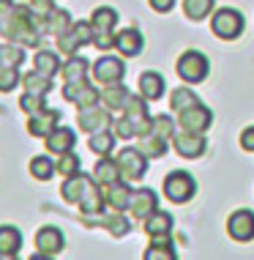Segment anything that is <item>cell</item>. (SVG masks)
<instances>
[{
	"instance_id": "d6986e66",
	"label": "cell",
	"mask_w": 254,
	"mask_h": 260,
	"mask_svg": "<svg viewBox=\"0 0 254 260\" xmlns=\"http://www.w3.org/2000/svg\"><path fill=\"white\" fill-rule=\"evenodd\" d=\"M63 233L58 228H41L36 233V249L41 252L44 257H55L63 252Z\"/></svg>"
},
{
	"instance_id": "603a6c76",
	"label": "cell",
	"mask_w": 254,
	"mask_h": 260,
	"mask_svg": "<svg viewBox=\"0 0 254 260\" xmlns=\"http://www.w3.org/2000/svg\"><path fill=\"white\" fill-rule=\"evenodd\" d=\"M142 224H145V233L151 238H169L172 236V216L167 211H153Z\"/></svg>"
},
{
	"instance_id": "d4e9b609",
	"label": "cell",
	"mask_w": 254,
	"mask_h": 260,
	"mask_svg": "<svg viewBox=\"0 0 254 260\" xmlns=\"http://www.w3.org/2000/svg\"><path fill=\"white\" fill-rule=\"evenodd\" d=\"M93 178L101 184L104 189L118 184L123 178L121 175V167H118V159H110V156H101V161H96V170H93Z\"/></svg>"
},
{
	"instance_id": "60d3db41",
	"label": "cell",
	"mask_w": 254,
	"mask_h": 260,
	"mask_svg": "<svg viewBox=\"0 0 254 260\" xmlns=\"http://www.w3.org/2000/svg\"><path fill=\"white\" fill-rule=\"evenodd\" d=\"M153 135L164 137V140H172L175 137V121L169 115H153V126H151Z\"/></svg>"
},
{
	"instance_id": "2e32d148",
	"label": "cell",
	"mask_w": 254,
	"mask_h": 260,
	"mask_svg": "<svg viewBox=\"0 0 254 260\" xmlns=\"http://www.w3.org/2000/svg\"><path fill=\"white\" fill-rule=\"evenodd\" d=\"M227 233H230V238H235V241H241V244L254 241V214L246 208L235 211L227 219Z\"/></svg>"
},
{
	"instance_id": "ac0fdd59",
	"label": "cell",
	"mask_w": 254,
	"mask_h": 260,
	"mask_svg": "<svg viewBox=\"0 0 254 260\" xmlns=\"http://www.w3.org/2000/svg\"><path fill=\"white\" fill-rule=\"evenodd\" d=\"M58 121H60V112L44 107L41 112H36V115H27V132H30L33 137L44 140V137H49L55 129H58Z\"/></svg>"
},
{
	"instance_id": "5bb4252c",
	"label": "cell",
	"mask_w": 254,
	"mask_h": 260,
	"mask_svg": "<svg viewBox=\"0 0 254 260\" xmlns=\"http://www.w3.org/2000/svg\"><path fill=\"white\" fill-rule=\"evenodd\" d=\"M93 184H96V178H90V175H85V173H74V175H68V178L63 181L60 194H63V200H66V203L80 206L82 198L93 189Z\"/></svg>"
},
{
	"instance_id": "8d00e7d4",
	"label": "cell",
	"mask_w": 254,
	"mask_h": 260,
	"mask_svg": "<svg viewBox=\"0 0 254 260\" xmlns=\"http://www.w3.org/2000/svg\"><path fill=\"white\" fill-rule=\"evenodd\" d=\"M194 104H200V96H197L194 90H189V88H175L172 96H169V107H172L175 112H180L186 107H194Z\"/></svg>"
},
{
	"instance_id": "836d02e7",
	"label": "cell",
	"mask_w": 254,
	"mask_h": 260,
	"mask_svg": "<svg viewBox=\"0 0 254 260\" xmlns=\"http://www.w3.org/2000/svg\"><path fill=\"white\" fill-rule=\"evenodd\" d=\"M88 69H90V63L85 60L82 55H77V58L71 55V60H68V63H63V69H60V72H63V80H66V82H71V80H85V77H88Z\"/></svg>"
},
{
	"instance_id": "e0dca14e",
	"label": "cell",
	"mask_w": 254,
	"mask_h": 260,
	"mask_svg": "<svg viewBox=\"0 0 254 260\" xmlns=\"http://www.w3.org/2000/svg\"><path fill=\"white\" fill-rule=\"evenodd\" d=\"M159 198H156V192L153 189H134V194H131V206H129V214L134 216L137 222H145L148 216L153 214V211H159Z\"/></svg>"
},
{
	"instance_id": "8fae6325",
	"label": "cell",
	"mask_w": 254,
	"mask_h": 260,
	"mask_svg": "<svg viewBox=\"0 0 254 260\" xmlns=\"http://www.w3.org/2000/svg\"><path fill=\"white\" fill-rule=\"evenodd\" d=\"M126 74V63L121 58H115V55H104V58H98L93 63V80L98 85H115V82H121Z\"/></svg>"
},
{
	"instance_id": "3957f363",
	"label": "cell",
	"mask_w": 254,
	"mask_h": 260,
	"mask_svg": "<svg viewBox=\"0 0 254 260\" xmlns=\"http://www.w3.org/2000/svg\"><path fill=\"white\" fill-rule=\"evenodd\" d=\"M90 22H93V30H96V39L93 44L98 50H112L115 47V25H118V11L110 9V6H101V9L93 11V17H90Z\"/></svg>"
},
{
	"instance_id": "ffe728a7",
	"label": "cell",
	"mask_w": 254,
	"mask_h": 260,
	"mask_svg": "<svg viewBox=\"0 0 254 260\" xmlns=\"http://www.w3.org/2000/svg\"><path fill=\"white\" fill-rule=\"evenodd\" d=\"M44 145H47V151H49V153L60 156V153L74 151L77 135H74V129H68V126H58V129H55L49 137H44Z\"/></svg>"
},
{
	"instance_id": "4dcf8cb0",
	"label": "cell",
	"mask_w": 254,
	"mask_h": 260,
	"mask_svg": "<svg viewBox=\"0 0 254 260\" xmlns=\"http://www.w3.org/2000/svg\"><path fill=\"white\" fill-rule=\"evenodd\" d=\"M178 252L172 249L169 238H151V247L145 249V260H175Z\"/></svg>"
},
{
	"instance_id": "ab89813d",
	"label": "cell",
	"mask_w": 254,
	"mask_h": 260,
	"mask_svg": "<svg viewBox=\"0 0 254 260\" xmlns=\"http://www.w3.org/2000/svg\"><path fill=\"white\" fill-rule=\"evenodd\" d=\"M55 170H58V175H63V178H68V175L80 173V156L77 153H60V159L55 161Z\"/></svg>"
},
{
	"instance_id": "7bdbcfd3",
	"label": "cell",
	"mask_w": 254,
	"mask_h": 260,
	"mask_svg": "<svg viewBox=\"0 0 254 260\" xmlns=\"http://www.w3.org/2000/svg\"><path fill=\"white\" fill-rule=\"evenodd\" d=\"M241 148L254 153V126H246V129L241 132Z\"/></svg>"
},
{
	"instance_id": "52a82bcc",
	"label": "cell",
	"mask_w": 254,
	"mask_h": 260,
	"mask_svg": "<svg viewBox=\"0 0 254 260\" xmlns=\"http://www.w3.org/2000/svg\"><path fill=\"white\" fill-rule=\"evenodd\" d=\"M210 30L224 41H235L243 33V14L238 9H219L210 19Z\"/></svg>"
},
{
	"instance_id": "4fadbf2b",
	"label": "cell",
	"mask_w": 254,
	"mask_h": 260,
	"mask_svg": "<svg viewBox=\"0 0 254 260\" xmlns=\"http://www.w3.org/2000/svg\"><path fill=\"white\" fill-rule=\"evenodd\" d=\"M172 148L178 156L183 159H197V156H202L208 148V140L205 135H197V132H175V137H172Z\"/></svg>"
},
{
	"instance_id": "e575fe53",
	"label": "cell",
	"mask_w": 254,
	"mask_h": 260,
	"mask_svg": "<svg viewBox=\"0 0 254 260\" xmlns=\"http://www.w3.org/2000/svg\"><path fill=\"white\" fill-rule=\"evenodd\" d=\"M22 85H25V90H30V93L47 96L49 90H52V77H47V74H41V72H33V74H25L22 77Z\"/></svg>"
},
{
	"instance_id": "ee69618b",
	"label": "cell",
	"mask_w": 254,
	"mask_h": 260,
	"mask_svg": "<svg viewBox=\"0 0 254 260\" xmlns=\"http://www.w3.org/2000/svg\"><path fill=\"white\" fill-rule=\"evenodd\" d=\"M172 6H175V0H151V9H153V11H159V14L172 11Z\"/></svg>"
},
{
	"instance_id": "83f0119b",
	"label": "cell",
	"mask_w": 254,
	"mask_h": 260,
	"mask_svg": "<svg viewBox=\"0 0 254 260\" xmlns=\"http://www.w3.org/2000/svg\"><path fill=\"white\" fill-rule=\"evenodd\" d=\"M137 148L142 151L148 159H161L167 153V140L159 137V135H153V132H148V135H139Z\"/></svg>"
},
{
	"instance_id": "4316f807",
	"label": "cell",
	"mask_w": 254,
	"mask_h": 260,
	"mask_svg": "<svg viewBox=\"0 0 254 260\" xmlns=\"http://www.w3.org/2000/svg\"><path fill=\"white\" fill-rule=\"evenodd\" d=\"M139 93H142L148 102L161 99V96H164V80H161V74H156V72L139 74Z\"/></svg>"
},
{
	"instance_id": "7402d4cb",
	"label": "cell",
	"mask_w": 254,
	"mask_h": 260,
	"mask_svg": "<svg viewBox=\"0 0 254 260\" xmlns=\"http://www.w3.org/2000/svg\"><path fill=\"white\" fill-rule=\"evenodd\" d=\"M129 99H131V90L126 85H121V82H115V85H104V90H101V104L110 112H123V107L129 104Z\"/></svg>"
},
{
	"instance_id": "9c48e42d",
	"label": "cell",
	"mask_w": 254,
	"mask_h": 260,
	"mask_svg": "<svg viewBox=\"0 0 254 260\" xmlns=\"http://www.w3.org/2000/svg\"><path fill=\"white\" fill-rule=\"evenodd\" d=\"M213 123V112H210L205 104H194V107H186L178 112V129L183 132H197V135H205Z\"/></svg>"
},
{
	"instance_id": "ba28073f",
	"label": "cell",
	"mask_w": 254,
	"mask_h": 260,
	"mask_svg": "<svg viewBox=\"0 0 254 260\" xmlns=\"http://www.w3.org/2000/svg\"><path fill=\"white\" fill-rule=\"evenodd\" d=\"M63 99L77 104V107H88V104H98V102H101V90H96V85L85 77V80L63 82Z\"/></svg>"
},
{
	"instance_id": "484cf974",
	"label": "cell",
	"mask_w": 254,
	"mask_h": 260,
	"mask_svg": "<svg viewBox=\"0 0 254 260\" xmlns=\"http://www.w3.org/2000/svg\"><path fill=\"white\" fill-rule=\"evenodd\" d=\"M104 194H107V206H110L112 211H129L134 189L126 186L123 181H118V184H112V186L104 189Z\"/></svg>"
},
{
	"instance_id": "f35d334b",
	"label": "cell",
	"mask_w": 254,
	"mask_h": 260,
	"mask_svg": "<svg viewBox=\"0 0 254 260\" xmlns=\"http://www.w3.org/2000/svg\"><path fill=\"white\" fill-rule=\"evenodd\" d=\"M47 107V96L41 93H30V90H25V96L19 99V110L25 112V115H36Z\"/></svg>"
},
{
	"instance_id": "d6a6232c",
	"label": "cell",
	"mask_w": 254,
	"mask_h": 260,
	"mask_svg": "<svg viewBox=\"0 0 254 260\" xmlns=\"http://www.w3.org/2000/svg\"><path fill=\"white\" fill-rule=\"evenodd\" d=\"M68 27H71V17H68V11H63V9H52V14L44 19V30H49L52 36H63Z\"/></svg>"
},
{
	"instance_id": "30bf717a",
	"label": "cell",
	"mask_w": 254,
	"mask_h": 260,
	"mask_svg": "<svg viewBox=\"0 0 254 260\" xmlns=\"http://www.w3.org/2000/svg\"><path fill=\"white\" fill-rule=\"evenodd\" d=\"M77 123H80L82 132L93 135V132H104L112 126V112L98 104H88V107H80V115H77Z\"/></svg>"
},
{
	"instance_id": "f1b7e54d",
	"label": "cell",
	"mask_w": 254,
	"mask_h": 260,
	"mask_svg": "<svg viewBox=\"0 0 254 260\" xmlns=\"http://www.w3.org/2000/svg\"><path fill=\"white\" fill-rule=\"evenodd\" d=\"M33 66H36V72H41V74L55 77V74L63 69V63H60V58H58V52H52V50H39L36 58H33Z\"/></svg>"
},
{
	"instance_id": "6da1fadb",
	"label": "cell",
	"mask_w": 254,
	"mask_h": 260,
	"mask_svg": "<svg viewBox=\"0 0 254 260\" xmlns=\"http://www.w3.org/2000/svg\"><path fill=\"white\" fill-rule=\"evenodd\" d=\"M41 25L36 19V14L30 11V6L22 3L14 9V14L9 19L0 22V33H3L6 41H14V44H22V47H39L41 41Z\"/></svg>"
},
{
	"instance_id": "7c38bea8",
	"label": "cell",
	"mask_w": 254,
	"mask_h": 260,
	"mask_svg": "<svg viewBox=\"0 0 254 260\" xmlns=\"http://www.w3.org/2000/svg\"><path fill=\"white\" fill-rule=\"evenodd\" d=\"M118 167H121V175L123 181H139L148 170V156L139 148H123L121 153H118Z\"/></svg>"
},
{
	"instance_id": "f546056e",
	"label": "cell",
	"mask_w": 254,
	"mask_h": 260,
	"mask_svg": "<svg viewBox=\"0 0 254 260\" xmlns=\"http://www.w3.org/2000/svg\"><path fill=\"white\" fill-rule=\"evenodd\" d=\"M115 137L118 135H112L110 129H104V132H93L88 140V148L96 153V156H110L112 148H115Z\"/></svg>"
},
{
	"instance_id": "5b68a950",
	"label": "cell",
	"mask_w": 254,
	"mask_h": 260,
	"mask_svg": "<svg viewBox=\"0 0 254 260\" xmlns=\"http://www.w3.org/2000/svg\"><path fill=\"white\" fill-rule=\"evenodd\" d=\"M93 39H96L93 22H85V19H80V22H74L66 33H63V36H58V52L74 55L80 47L93 44Z\"/></svg>"
},
{
	"instance_id": "9a60e30c",
	"label": "cell",
	"mask_w": 254,
	"mask_h": 260,
	"mask_svg": "<svg viewBox=\"0 0 254 260\" xmlns=\"http://www.w3.org/2000/svg\"><path fill=\"white\" fill-rule=\"evenodd\" d=\"M82 222L85 224H101V228H107L115 238H121L129 233V219L123 216V211H112L110 208V214H82Z\"/></svg>"
},
{
	"instance_id": "8992f818",
	"label": "cell",
	"mask_w": 254,
	"mask_h": 260,
	"mask_svg": "<svg viewBox=\"0 0 254 260\" xmlns=\"http://www.w3.org/2000/svg\"><path fill=\"white\" fill-rule=\"evenodd\" d=\"M197 192V181L192 173H183V170H172L164 178V198L172 203H189Z\"/></svg>"
},
{
	"instance_id": "277c9868",
	"label": "cell",
	"mask_w": 254,
	"mask_h": 260,
	"mask_svg": "<svg viewBox=\"0 0 254 260\" xmlns=\"http://www.w3.org/2000/svg\"><path fill=\"white\" fill-rule=\"evenodd\" d=\"M175 69H178V77H180L183 82H192V85H197V82H202L208 77L210 63H208V58L202 52L189 50V52H183L180 58H178Z\"/></svg>"
},
{
	"instance_id": "74e56055",
	"label": "cell",
	"mask_w": 254,
	"mask_h": 260,
	"mask_svg": "<svg viewBox=\"0 0 254 260\" xmlns=\"http://www.w3.org/2000/svg\"><path fill=\"white\" fill-rule=\"evenodd\" d=\"M55 173L58 170H55V161L49 156H33L30 159V175L36 181H47V178H52Z\"/></svg>"
},
{
	"instance_id": "44dd1931",
	"label": "cell",
	"mask_w": 254,
	"mask_h": 260,
	"mask_svg": "<svg viewBox=\"0 0 254 260\" xmlns=\"http://www.w3.org/2000/svg\"><path fill=\"white\" fill-rule=\"evenodd\" d=\"M145 47L142 41V33L134 30V27H126V30H118L115 33V50L126 55V58H134V55H139Z\"/></svg>"
},
{
	"instance_id": "b9f144b4",
	"label": "cell",
	"mask_w": 254,
	"mask_h": 260,
	"mask_svg": "<svg viewBox=\"0 0 254 260\" xmlns=\"http://www.w3.org/2000/svg\"><path fill=\"white\" fill-rule=\"evenodd\" d=\"M22 82V77H19L17 69H0V93H9Z\"/></svg>"
},
{
	"instance_id": "cb8c5ba5",
	"label": "cell",
	"mask_w": 254,
	"mask_h": 260,
	"mask_svg": "<svg viewBox=\"0 0 254 260\" xmlns=\"http://www.w3.org/2000/svg\"><path fill=\"white\" fill-rule=\"evenodd\" d=\"M22 249V233L14 224H0V257H17Z\"/></svg>"
},
{
	"instance_id": "1f68e13d",
	"label": "cell",
	"mask_w": 254,
	"mask_h": 260,
	"mask_svg": "<svg viewBox=\"0 0 254 260\" xmlns=\"http://www.w3.org/2000/svg\"><path fill=\"white\" fill-rule=\"evenodd\" d=\"M25 60V52H22V44H14V41H9V44L0 47V69H19Z\"/></svg>"
},
{
	"instance_id": "7a4b0ae2",
	"label": "cell",
	"mask_w": 254,
	"mask_h": 260,
	"mask_svg": "<svg viewBox=\"0 0 254 260\" xmlns=\"http://www.w3.org/2000/svg\"><path fill=\"white\" fill-rule=\"evenodd\" d=\"M153 126V118L148 115V99L142 93L131 96L129 104L123 107V115L115 118V135L121 140H131L139 135H148Z\"/></svg>"
},
{
	"instance_id": "d590c367",
	"label": "cell",
	"mask_w": 254,
	"mask_h": 260,
	"mask_svg": "<svg viewBox=\"0 0 254 260\" xmlns=\"http://www.w3.org/2000/svg\"><path fill=\"white\" fill-rule=\"evenodd\" d=\"M213 3L216 0H183V14L189 19H194V22H200V19H205L213 11Z\"/></svg>"
}]
</instances>
